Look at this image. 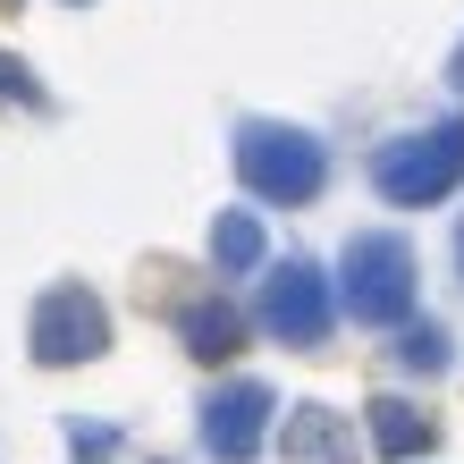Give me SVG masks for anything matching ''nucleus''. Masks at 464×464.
Returning a JSON list of instances; mask_svg holds the SVG:
<instances>
[{
    "instance_id": "1",
    "label": "nucleus",
    "mask_w": 464,
    "mask_h": 464,
    "mask_svg": "<svg viewBox=\"0 0 464 464\" xmlns=\"http://www.w3.org/2000/svg\"><path fill=\"white\" fill-rule=\"evenodd\" d=\"M338 304L363 321V330H397L414 313V245L389 237V228H363L346 237V262H338Z\"/></svg>"
},
{
    "instance_id": "2",
    "label": "nucleus",
    "mask_w": 464,
    "mask_h": 464,
    "mask_svg": "<svg viewBox=\"0 0 464 464\" xmlns=\"http://www.w3.org/2000/svg\"><path fill=\"white\" fill-rule=\"evenodd\" d=\"M237 178L254 186L262 203H313L321 178H330V152L313 144L304 127H279V119H245L237 127Z\"/></svg>"
},
{
    "instance_id": "3",
    "label": "nucleus",
    "mask_w": 464,
    "mask_h": 464,
    "mask_svg": "<svg viewBox=\"0 0 464 464\" xmlns=\"http://www.w3.org/2000/svg\"><path fill=\"white\" fill-rule=\"evenodd\" d=\"M464 178V119H440V127H414L397 144H380L372 160V186L389 195L397 211H422V203H448Z\"/></svg>"
},
{
    "instance_id": "4",
    "label": "nucleus",
    "mask_w": 464,
    "mask_h": 464,
    "mask_svg": "<svg viewBox=\"0 0 464 464\" xmlns=\"http://www.w3.org/2000/svg\"><path fill=\"white\" fill-rule=\"evenodd\" d=\"M25 346H34L43 372H68V363H93L111 346V313H102L93 287H43L34 295V321H25Z\"/></svg>"
},
{
    "instance_id": "5",
    "label": "nucleus",
    "mask_w": 464,
    "mask_h": 464,
    "mask_svg": "<svg viewBox=\"0 0 464 464\" xmlns=\"http://www.w3.org/2000/svg\"><path fill=\"white\" fill-rule=\"evenodd\" d=\"M262 330L287 338V346H321L330 338V279H321L304 254H287L262 279Z\"/></svg>"
},
{
    "instance_id": "6",
    "label": "nucleus",
    "mask_w": 464,
    "mask_h": 464,
    "mask_svg": "<svg viewBox=\"0 0 464 464\" xmlns=\"http://www.w3.org/2000/svg\"><path fill=\"white\" fill-rule=\"evenodd\" d=\"M270 414H279V397H270L262 380H228V389L203 397V448L220 456V464H245V456L262 448Z\"/></svg>"
},
{
    "instance_id": "7",
    "label": "nucleus",
    "mask_w": 464,
    "mask_h": 464,
    "mask_svg": "<svg viewBox=\"0 0 464 464\" xmlns=\"http://www.w3.org/2000/svg\"><path fill=\"white\" fill-rule=\"evenodd\" d=\"M178 338L195 363H228V354L245 346V313L228 304V295H195V304L178 313Z\"/></svg>"
},
{
    "instance_id": "8",
    "label": "nucleus",
    "mask_w": 464,
    "mask_h": 464,
    "mask_svg": "<svg viewBox=\"0 0 464 464\" xmlns=\"http://www.w3.org/2000/svg\"><path fill=\"white\" fill-rule=\"evenodd\" d=\"M363 414H372V448L389 456V464H414V456H430V440H440L430 414H414L405 397H372Z\"/></svg>"
},
{
    "instance_id": "9",
    "label": "nucleus",
    "mask_w": 464,
    "mask_h": 464,
    "mask_svg": "<svg viewBox=\"0 0 464 464\" xmlns=\"http://www.w3.org/2000/svg\"><path fill=\"white\" fill-rule=\"evenodd\" d=\"M287 464H354V440L330 405H287Z\"/></svg>"
},
{
    "instance_id": "10",
    "label": "nucleus",
    "mask_w": 464,
    "mask_h": 464,
    "mask_svg": "<svg viewBox=\"0 0 464 464\" xmlns=\"http://www.w3.org/2000/svg\"><path fill=\"white\" fill-rule=\"evenodd\" d=\"M262 220L254 211H220L211 220V262H220V279H245V270H262Z\"/></svg>"
},
{
    "instance_id": "11",
    "label": "nucleus",
    "mask_w": 464,
    "mask_h": 464,
    "mask_svg": "<svg viewBox=\"0 0 464 464\" xmlns=\"http://www.w3.org/2000/svg\"><path fill=\"white\" fill-rule=\"evenodd\" d=\"M397 363H405V372H422V380H440V372H448V330H440V321H405Z\"/></svg>"
},
{
    "instance_id": "12",
    "label": "nucleus",
    "mask_w": 464,
    "mask_h": 464,
    "mask_svg": "<svg viewBox=\"0 0 464 464\" xmlns=\"http://www.w3.org/2000/svg\"><path fill=\"white\" fill-rule=\"evenodd\" d=\"M0 102H17V111H51V93L34 85V68L9 60V51H0Z\"/></svg>"
},
{
    "instance_id": "13",
    "label": "nucleus",
    "mask_w": 464,
    "mask_h": 464,
    "mask_svg": "<svg viewBox=\"0 0 464 464\" xmlns=\"http://www.w3.org/2000/svg\"><path fill=\"white\" fill-rule=\"evenodd\" d=\"M68 448L85 456V464H102V456H119V430L111 422H68Z\"/></svg>"
},
{
    "instance_id": "14",
    "label": "nucleus",
    "mask_w": 464,
    "mask_h": 464,
    "mask_svg": "<svg viewBox=\"0 0 464 464\" xmlns=\"http://www.w3.org/2000/svg\"><path fill=\"white\" fill-rule=\"evenodd\" d=\"M448 85H456V93H464V43H456V60H448Z\"/></svg>"
},
{
    "instance_id": "15",
    "label": "nucleus",
    "mask_w": 464,
    "mask_h": 464,
    "mask_svg": "<svg viewBox=\"0 0 464 464\" xmlns=\"http://www.w3.org/2000/svg\"><path fill=\"white\" fill-rule=\"evenodd\" d=\"M456 262H464V228H456Z\"/></svg>"
},
{
    "instance_id": "16",
    "label": "nucleus",
    "mask_w": 464,
    "mask_h": 464,
    "mask_svg": "<svg viewBox=\"0 0 464 464\" xmlns=\"http://www.w3.org/2000/svg\"><path fill=\"white\" fill-rule=\"evenodd\" d=\"M68 9H85V0H68Z\"/></svg>"
},
{
    "instance_id": "17",
    "label": "nucleus",
    "mask_w": 464,
    "mask_h": 464,
    "mask_svg": "<svg viewBox=\"0 0 464 464\" xmlns=\"http://www.w3.org/2000/svg\"><path fill=\"white\" fill-rule=\"evenodd\" d=\"M0 9H17V0H0Z\"/></svg>"
}]
</instances>
